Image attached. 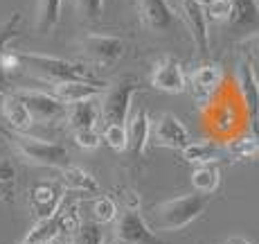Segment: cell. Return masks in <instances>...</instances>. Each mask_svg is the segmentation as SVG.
<instances>
[{
  "label": "cell",
  "instance_id": "obj_1",
  "mask_svg": "<svg viewBox=\"0 0 259 244\" xmlns=\"http://www.w3.org/2000/svg\"><path fill=\"white\" fill-rule=\"evenodd\" d=\"M205 127L212 133L214 141H230V138L239 136V133L248 131L246 113H243V104L239 99L235 84H223L219 93L210 102L205 104Z\"/></svg>",
  "mask_w": 259,
  "mask_h": 244
},
{
  "label": "cell",
  "instance_id": "obj_2",
  "mask_svg": "<svg viewBox=\"0 0 259 244\" xmlns=\"http://www.w3.org/2000/svg\"><path fill=\"white\" fill-rule=\"evenodd\" d=\"M210 203H212V195H203V192L196 190L189 192V195L162 201L160 206L153 208L151 231H165V233L181 231L192 222H196L207 211Z\"/></svg>",
  "mask_w": 259,
  "mask_h": 244
},
{
  "label": "cell",
  "instance_id": "obj_3",
  "mask_svg": "<svg viewBox=\"0 0 259 244\" xmlns=\"http://www.w3.org/2000/svg\"><path fill=\"white\" fill-rule=\"evenodd\" d=\"M18 57H21L23 68H27L34 77L54 84V86L63 82H97L83 63L38 52H18Z\"/></svg>",
  "mask_w": 259,
  "mask_h": 244
},
{
  "label": "cell",
  "instance_id": "obj_4",
  "mask_svg": "<svg viewBox=\"0 0 259 244\" xmlns=\"http://www.w3.org/2000/svg\"><path fill=\"white\" fill-rule=\"evenodd\" d=\"M12 145L27 163L38 167H52V170H63L70 165V154L63 145L52 141H43V138L29 136V133H18L14 131Z\"/></svg>",
  "mask_w": 259,
  "mask_h": 244
},
{
  "label": "cell",
  "instance_id": "obj_5",
  "mask_svg": "<svg viewBox=\"0 0 259 244\" xmlns=\"http://www.w3.org/2000/svg\"><path fill=\"white\" fill-rule=\"evenodd\" d=\"M138 88V82L133 77H124L108 86L99 102V120L106 124H124L131 113V99Z\"/></svg>",
  "mask_w": 259,
  "mask_h": 244
},
{
  "label": "cell",
  "instance_id": "obj_6",
  "mask_svg": "<svg viewBox=\"0 0 259 244\" xmlns=\"http://www.w3.org/2000/svg\"><path fill=\"white\" fill-rule=\"evenodd\" d=\"M237 93L243 104L248 131L259 136V77L250 61H241L237 68Z\"/></svg>",
  "mask_w": 259,
  "mask_h": 244
},
{
  "label": "cell",
  "instance_id": "obj_7",
  "mask_svg": "<svg viewBox=\"0 0 259 244\" xmlns=\"http://www.w3.org/2000/svg\"><path fill=\"white\" fill-rule=\"evenodd\" d=\"M83 54L91 59L93 63L102 68H111L115 66L119 59L126 52V43L119 37H111V34H88L79 41Z\"/></svg>",
  "mask_w": 259,
  "mask_h": 244
},
{
  "label": "cell",
  "instance_id": "obj_8",
  "mask_svg": "<svg viewBox=\"0 0 259 244\" xmlns=\"http://www.w3.org/2000/svg\"><path fill=\"white\" fill-rule=\"evenodd\" d=\"M18 95V99L27 107L29 116L34 122H59L66 118V104L59 102L54 95L43 91H32V88H23V91H14Z\"/></svg>",
  "mask_w": 259,
  "mask_h": 244
},
{
  "label": "cell",
  "instance_id": "obj_9",
  "mask_svg": "<svg viewBox=\"0 0 259 244\" xmlns=\"http://www.w3.org/2000/svg\"><path fill=\"white\" fill-rule=\"evenodd\" d=\"M189 138V129L181 122V118L174 113H162L149 129V143L153 147H167V149H178L181 152Z\"/></svg>",
  "mask_w": 259,
  "mask_h": 244
},
{
  "label": "cell",
  "instance_id": "obj_10",
  "mask_svg": "<svg viewBox=\"0 0 259 244\" xmlns=\"http://www.w3.org/2000/svg\"><path fill=\"white\" fill-rule=\"evenodd\" d=\"M115 244H158V240L140 211L128 206L115 224Z\"/></svg>",
  "mask_w": 259,
  "mask_h": 244
},
{
  "label": "cell",
  "instance_id": "obj_11",
  "mask_svg": "<svg viewBox=\"0 0 259 244\" xmlns=\"http://www.w3.org/2000/svg\"><path fill=\"white\" fill-rule=\"evenodd\" d=\"M151 86L158 88L162 93H171V95H178L187 88V77L185 71H183L181 61L171 54H162L156 63H153L151 71Z\"/></svg>",
  "mask_w": 259,
  "mask_h": 244
},
{
  "label": "cell",
  "instance_id": "obj_12",
  "mask_svg": "<svg viewBox=\"0 0 259 244\" xmlns=\"http://www.w3.org/2000/svg\"><path fill=\"white\" fill-rule=\"evenodd\" d=\"M63 192L66 188L61 181H38L29 190V208L36 215V220H46L54 215L63 203Z\"/></svg>",
  "mask_w": 259,
  "mask_h": 244
},
{
  "label": "cell",
  "instance_id": "obj_13",
  "mask_svg": "<svg viewBox=\"0 0 259 244\" xmlns=\"http://www.w3.org/2000/svg\"><path fill=\"white\" fill-rule=\"evenodd\" d=\"M223 84H226L223 68L217 61H210V63H203L201 68H196L192 73V77H189V91H192V95L201 104H207L219 93V88Z\"/></svg>",
  "mask_w": 259,
  "mask_h": 244
},
{
  "label": "cell",
  "instance_id": "obj_14",
  "mask_svg": "<svg viewBox=\"0 0 259 244\" xmlns=\"http://www.w3.org/2000/svg\"><path fill=\"white\" fill-rule=\"evenodd\" d=\"M181 18L185 21V27L192 37L194 46L198 48V52L205 54L210 48V32H207V16L205 9L198 0H181Z\"/></svg>",
  "mask_w": 259,
  "mask_h": 244
},
{
  "label": "cell",
  "instance_id": "obj_15",
  "mask_svg": "<svg viewBox=\"0 0 259 244\" xmlns=\"http://www.w3.org/2000/svg\"><path fill=\"white\" fill-rule=\"evenodd\" d=\"M142 25L153 34H165L176 23V14L167 0H136Z\"/></svg>",
  "mask_w": 259,
  "mask_h": 244
},
{
  "label": "cell",
  "instance_id": "obj_16",
  "mask_svg": "<svg viewBox=\"0 0 259 244\" xmlns=\"http://www.w3.org/2000/svg\"><path fill=\"white\" fill-rule=\"evenodd\" d=\"M228 29L235 34H250L259 29V0H228Z\"/></svg>",
  "mask_w": 259,
  "mask_h": 244
},
{
  "label": "cell",
  "instance_id": "obj_17",
  "mask_svg": "<svg viewBox=\"0 0 259 244\" xmlns=\"http://www.w3.org/2000/svg\"><path fill=\"white\" fill-rule=\"evenodd\" d=\"M0 113L5 116V120L9 122V127L14 129V131L18 133H27L29 129H32V116H29L27 107L18 99L16 93H7L5 91L3 95H0Z\"/></svg>",
  "mask_w": 259,
  "mask_h": 244
},
{
  "label": "cell",
  "instance_id": "obj_18",
  "mask_svg": "<svg viewBox=\"0 0 259 244\" xmlns=\"http://www.w3.org/2000/svg\"><path fill=\"white\" fill-rule=\"evenodd\" d=\"M124 127H126V136H128L126 149L133 154V156H140L144 152V147L149 145V129H151V120H149L147 111H144V109H138V111L128 113Z\"/></svg>",
  "mask_w": 259,
  "mask_h": 244
},
{
  "label": "cell",
  "instance_id": "obj_19",
  "mask_svg": "<svg viewBox=\"0 0 259 244\" xmlns=\"http://www.w3.org/2000/svg\"><path fill=\"white\" fill-rule=\"evenodd\" d=\"M223 154V143L214 141V138H207V141H189L185 147L181 149L183 161L189 163V165H210V163L219 161Z\"/></svg>",
  "mask_w": 259,
  "mask_h": 244
},
{
  "label": "cell",
  "instance_id": "obj_20",
  "mask_svg": "<svg viewBox=\"0 0 259 244\" xmlns=\"http://www.w3.org/2000/svg\"><path fill=\"white\" fill-rule=\"evenodd\" d=\"M102 88H104V84H99V82H63L54 86L52 95L68 107V104H77V102H83V99L99 97L102 95Z\"/></svg>",
  "mask_w": 259,
  "mask_h": 244
},
{
  "label": "cell",
  "instance_id": "obj_21",
  "mask_svg": "<svg viewBox=\"0 0 259 244\" xmlns=\"http://www.w3.org/2000/svg\"><path fill=\"white\" fill-rule=\"evenodd\" d=\"M70 131H79V129H91L99 120V102L97 97L83 99L77 104H68L66 107V118Z\"/></svg>",
  "mask_w": 259,
  "mask_h": 244
},
{
  "label": "cell",
  "instance_id": "obj_22",
  "mask_svg": "<svg viewBox=\"0 0 259 244\" xmlns=\"http://www.w3.org/2000/svg\"><path fill=\"white\" fill-rule=\"evenodd\" d=\"M223 152L232 158L235 163H246V161H257L259 158V136L246 131L239 136L230 138L223 143Z\"/></svg>",
  "mask_w": 259,
  "mask_h": 244
},
{
  "label": "cell",
  "instance_id": "obj_23",
  "mask_svg": "<svg viewBox=\"0 0 259 244\" xmlns=\"http://www.w3.org/2000/svg\"><path fill=\"white\" fill-rule=\"evenodd\" d=\"M61 186L66 190H74V192H99V183L97 179L93 177L88 170L83 167H74V165H68L61 170Z\"/></svg>",
  "mask_w": 259,
  "mask_h": 244
},
{
  "label": "cell",
  "instance_id": "obj_24",
  "mask_svg": "<svg viewBox=\"0 0 259 244\" xmlns=\"http://www.w3.org/2000/svg\"><path fill=\"white\" fill-rule=\"evenodd\" d=\"M61 231V220H59V213L46 217V220H36L29 233L25 235L23 244H50L52 240H57Z\"/></svg>",
  "mask_w": 259,
  "mask_h": 244
},
{
  "label": "cell",
  "instance_id": "obj_25",
  "mask_svg": "<svg viewBox=\"0 0 259 244\" xmlns=\"http://www.w3.org/2000/svg\"><path fill=\"white\" fill-rule=\"evenodd\" d=\"M63 0H38L36 7V29L38 34H50L61 21Z\"/></svg>",
  "mask_w": 259,
  "mask_h": 244
},
{
  "label": "cell",
  "instance_id": "obj_26",
  "mask_svg": "<svg viewBox=\"0 0 259 244\" xmlns=\"http://www.w3.org/2000/svg\"><path fill=\"white\" fill-rule=\"evenodd\" d=\"M219 170L212 165H196V170L192 172V186L196 192H203V195H214V190L219 188Z\"/></svg>",
  "mask_w": 259,
  "mask_h": 244
},
{
  "label": "cell",
  "instance_id": "obj_27",
  "mask_svg": "<svg viewBox=\"0 0 259 244\" xmlns=\"http://www.w3.org/2000/svg\"><path fill=\"white\" fill-rule=\"evenodd\" d=\"M70 244H102V228L97 222H79Z\"/></svg>",
  "mask_w": 259,
  "mask_h": 244
},
{
  "label": "cell",
  "instance_id": "obj_28",
  "mask_svg": "<svg viewBox=\"0 0 259 244\" xmlns=\"http://www.w3.org/2000/svg\"><path fill=\"white\" fill-rule=\"evenodd\" d=\"M102 138L115 152H126V147H128V136H126V127L124 124H106Z\"/></svg>",
  "mask_w": 259,
  "mask_h": 244
},
{
  "label": "cell",
  "instance_id": "obj_29",
  "mask_svg": "<svg viewBox=\"0 0 259 244\" xmlns=\"http://www.w3.org/2000/svg\"><path fill=\"white\" fill-rule=\"evenodd\" d=\"M117 215H119L117 203L111 197H97L93 201V222L106 224V222H113Z\"/></svg>",
  "mask_w": 259,
  "mask_h": 244
},
{
  "label": "cell",
  "instance_id": "obj_30",
  "mask_svg": "<svg viewBox=\"0 0 259 244\" xmlns=\"http://www.w3.org/2000/svg\"><path fill=\"white\" fill-rule=\"evenodd\" d=\"M203 9H205V16H207V23L214 21V23H226L228 21V14H230V5L228 0H205L201 3Z\"/></svg>",
  "mask_w": 259,
  "mask_h": 244
},
{
  "label": "cell",
  "instance_id": "obj_31",
  "mask_svg": "<svg viewBox=\"0 0 259 244\" xmlns=\"http://www.w3.org/2000/svg\"><path fill=\"white\" fill-rule=\"evenodd\" d=\"M18 25H21V14L14 12L3 25H0V54L7 50V43L18 37Z\"/></svg>",
  "mask_w": 259,
  "mask_h": 244
},
{
  "label": "cell",
  "instance_id": "obj_32",
  "mask_svg": "<svg viewBox=\"0 0 259 244\" xmlns=\"http://www.w3.org/2000/svg\"><path fill=\"white\" fill-rule=\"evenodd\" d=\"M74 7H77L79 16L86 21H99L104 12V0H74Z\"/></svg>",
  "mask_w": 259,
  "mask_h": 244
},
{
  "label": "cell",
  "instance_id": "obj_33",
  "mask_svg": "<svg viewBox=\"0 0 259 244\" xmlns=\"http://www.w3.org/2000/svg\"><path fill=\"white\" fill-rule=\"evenodd\" d=\"M74 143L83 149H97L99 143H102V133L97 131V127L91 129H79V131H72Z\"/></svg>",
  "mask_w": 259,
  "mask_h": 244
},
{
  "label": "cell",
  "instance_id": "obj_34",
  "mask_svg": "<svg viewBox=\"0 0 259 244\" xmlns=\"http://www.w3.org/2000/svg\"><path fill=\"white\" fill-rule=\"evenodd\" d=\"M0 68L5 71V75H12V73H18L23 68L21 63V57H18V52H12V50H5L3 54H0Z\"/></svg>",
  "mask_w": 259,
  "mask_h": 244
},
{
  "label": "cell",
  "instance_id": "obj_35",
  "mask_svg": "<svg viewBox=\"0 0 259 244\" xmlns=\"http://www.w3.org/2000/svg\"><path fill=\"white\" fill-rule=\"evenodd\" d=\"M14 177H16V170L9 161H0V186L5 183H14Z\"/></svg>",
  "mask_w": 259,
  "mask_h": 244
},
{
  "label": "cell",
  "instance_id": "obj_36",
  "mask_svg": "<svg viewBox=\"0 0 259 244\" xmlns=\"http://www.w3.org/2000/svg\"><path fill=\"white\" fill-rule=\"evenodd\" d=\"M5 88H7V75H5V71L0 68V95L5 93Z\"/></svg>",
  "mask_w": 259,
  "mask_h": 244
},
{
  "label": "cell",
  "instance_id": "obj_37",
  "mask_svg": "<svg viewBox=\"0 0 259 244\" xmlns=\"http://www.w3.org/2000/svg\"><path fill=\"white\" fill-rule=\"evenodd\" d=\"M226 244H252V242H248L246 237H230Z\"/></svg>",
  "mask_w": 259,
  "mask_h": 244
},
{
  "label": "cell",
  "instance_id": "obj_38",
  "mask_svg": "<svg viewBox=\"0 0 259 244\" xmlns=\"http://www.w3.org/2000/svg\"><path fill=\"white\" fill-rule=\"evenodd\" d=\"M50 244H61V242H59V240H52V242H50Z\"/></svg>",
  "mask_w": 259,
  "mask_h": 244
},
{
  "label": "cell",
  "instance_id": "obj_39",
  "mask_svg": "<svg viewBox=\"0 0 259 244\" xmlns=\"http://www.w3.org/2000/svg\"><path fill=\"white\" fill-rule=\"evenodd\" d=\"M198 3H203V0H198Z\"/></svg>",
  "mask_w": 259,
  "mask_h": 244
},
{
  "label": "cell",
  "instance_id": "obj_40",
  "mask_svg": "<svg viewBox=\"0 0 259 244\" xmlns=\"http://www.w3.org/2000/svg\"><path fill=\"white\" fill-rule=\"evenodd\" d=\"M203 3H205V0H203Z\"/></svg>",
  "mask_w": 259,
  "mask_h": 244
}]
</instances>
